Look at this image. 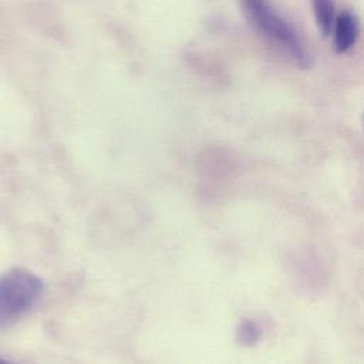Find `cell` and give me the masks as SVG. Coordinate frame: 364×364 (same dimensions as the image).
I'll use <instances>...</instances> for the list:
<instances>
[{
    "instance_id": "4",
    "label": "cell",
    "mask_w": 364,
    "mask_h": 364,
    "mask_svg": "<svg viewBox=\"0 0 364 364\" xmlns=\"http://www.w3.org/2000/svg\"><path fill=\"white\" fill-rule=\"evenodd\" d=\"M312 9L316 20V26L322 36L328 37L333 31V26L338 17L336 4L333 0H312Z\"/></svg>"
},
{
    "instance_id": "5",
    "label": "cell",
    "mask_w": 364,
    "mask_h": 364,
    "mask_svg": "<svg viewBox=\"0 0 364 364\" xmlns=\"http://www.w3.org/2000/svg\"><path fill=\"white\" fill-rule=\"evenodd\" d=\"M262 336L261 326L252 319H244L235 329V339L240 346L242 348H252L255 346Z\"/></svg>"
},
{
    "instance_id": "2",
    "label": "cell",
    "mask_w": 364,
    "mask_h": 364,
    "mask_svg": "<svg viewBox=\"0 0 364 364\" xmlns=\"http://www.w3.org/2000/svg\"><path fill=\"white\" fill-rule=\"evenodd\" d=\"M44 294L43 279L31 271L14 267L0 281V326L3 331L27 316Z\"/></svg>"
},
{
    "instance_id": "3",
    "label": "cell",
    "mask_w": 364,
    "mask_h": 364,
    "mask_svg": "<svg viewBox=\"0 0 364 364\" xmlns=\"http://www.w3.org/2000/svg\"><path fill=\"white\" fill-rule=\"evenodd\" d=\"M333 47L338 54H345L352 50L360 34V23L353 10H342L333 26Z\"/></svg>"
},
{
    "instance_id": "1",
    "label": "cell",
    "mask_w": 364,
    "mask_h": 364,
    "mask_svg": "<svg viewBox=\"0 0 364 364\" xmlns=\"http://www.w3.org/2000/svg\"><path fill=\"white\" fill-rule=\"evenodd\" d=\"M240 3L252 27L285 51L302 70L312 65V55L298 30L269 0H240Z\"/></svg>"
}]
</instances>
